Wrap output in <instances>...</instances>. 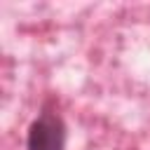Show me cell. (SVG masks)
Instances as JSON below:
<instances>
[{
	"label": "cell",
	"mask_w": 150,
	"mask_h": 150,
	"mask_svg": "<svg viewBox=\"0 0 150 150\" xmlns=\"http://www.w3.org/2000/svg\"><path fill=\"white\" fill-rule=\"evenodd\" d=\"M66 145V124L59 112L42 110L28 127L26 148L28 150H63Z\"/></svg>",
	"instance_id": "6da1fadb"
}]
</instances>
